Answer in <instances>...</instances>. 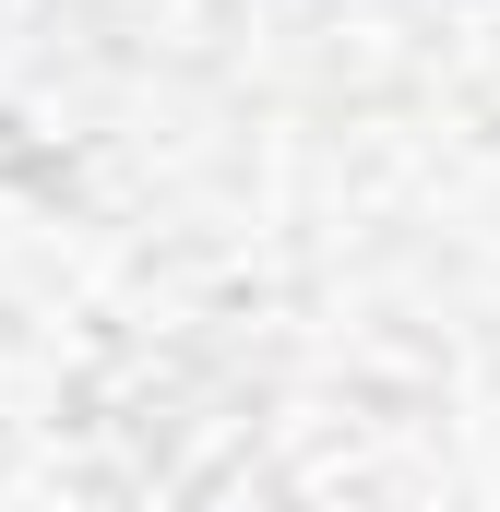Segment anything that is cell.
I'll list each match as a JSON object with an SVG mask.
<instances>
[]
</instances>
